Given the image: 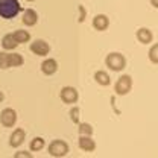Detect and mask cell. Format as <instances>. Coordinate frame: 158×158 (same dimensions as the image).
Here are the masks:
<instances>
[{
    "mask_svg": "<svg viewBox=\"0 0 158 158\" xmlns=\"http://www.w3.org/2000/svg\"><path fill=\"white\" fill-rule=\"evenodd\" d=\"M24 138H26V131L21 129V128H15L12 131V134L9 135V146L11 148H19L24 143Z\"/></svg>",
    "mask_w": 158,
    "mask_h": 158,
    "instance_id": "9",
    "label": "cell"
},
{
    "mask_svg": "<svg viewBox=\"0 0 158 158\" xmlns=\"http://www.w3.org/2000/svg\"><path fill=\"white\" fill-rule=\"evenodd\" d=\"M135 37H137V40L141 44H149L154 40V34L148 27H140V29H137V32H135Z\"/></svg>",
    "mask_w": 158,
    "mask_h": 158,
    "instance_id": "14",
    "label": "cell"
},
{
    "mask_svg": "<svg viewBox=\"0 0 158 158\" xmlns=\"http://www.w3.org/2000/svg\"><path fill=\"white\" fill-rule=\"evenodd\" d=\"M17 46H19V41L15 40L14 34H6V35H3V38H2V47H3L5 50H14Z\"/></svg>",
    "mask_w": 158,
    "mask_h": 158,
    "instance_id": "15",
    "label": "cell"
},
{
    "mask_svg": "<svg viewBox=\"0 0 158 158\" xmlns=\"http://www.w3.org/2000/svg\"><path fill=\"white\" fill-rule=\"evenodd\" d=\"M46 146V140L43 137H35L31 140V144H29V148H31V151L32 152H38V151H43V148Z\"/></svg>",
    "mask_w": 158,
    "mask_h": 158,
    "instance_id": "17",
    "label": "cell"
},
{
    "mask_svg": "<svg viewBox=\"0 0 158 158\" xmlns=\"http://www.w3.org/2000/svg\"><path fill=\"white\" fill-rule=\"evenodd\" d=\"M59 99L64 103L73 105V103H76L79 100V93L75 87H62L61 91H59Z\"/></svg>",
    "mask_w": 158,
    "mask_h": 158,
    "instance_id": "6",
    "label": "cell"
},
{
    "mask_svg": "<svg viewBox=\"0 0 158 158\" xmlns=\"http://www.w3.org/2000/svg\"><path fill=\"white\" fill-rule=\"evenodd\" d=\"M151 3H152L154 8H158V0H151Z\"/></svg>",
    "mask_w": 158,
    "mask_h": 158,
    "instance_id": "23",
    "label": "cell"
},
{
    "mask_svg": "<svg viewBox=\"0 0 158 158\" xmlns=\"http://www.w3.org/2000/svg\"><path fill=\"white\" fill-rule=\"evenodd\" d=\"M105 65L113 72H122L126 67V58L120 52H111L105 56Z\"/></svg>",
    "mask_w": 158,
    "mask_h": 158,
    "instance_id": "3",
    "label": "cell"
},
{
    "mask_svg": "<svg viewBox=\"0 0 158 158\" xmlns=\"http://www.w3.org/2000/svg\"><path fill=\"white\" fill-rule=\"evenodd\" d=\"M0 123L5 128H14L17 123V111L14 108H5L0 113Z\"/></svg>",
    "mask_w": 158,
    "mask_h": 158,
    "instance_id": "7",
    "label": "cell"
},
{
    "mask_svg": "<svg viewBox=\"0 0 158 158\" xmlns=\"http://www.w3.org/2000/svg\"><path fill=\"white\" fill-rule=\"evenodd\" d=\"M21 21H23V24L24 26H35L37 23H38V14H37V11L35 9H26L24 12H23V17H21Z\"/></svg>",
    "mask_w": 158,
    "mask_h": 158,
    "instance_id": "13",
    "label": "cell"
},
{
    "mask_svg": "<svg viewBox=\"0 0 158 158\" xmlns=\"http://www.w3.org/2000/svg\"><path fill=\"white\" fill-rule=\"evenodd\" d=\"M47 152L50 157H55V158H62L65 157L69 152H70V148L67 144V141L64 140H53L49 146H47Z\"/></svg>",
    "mask_w": 158,
    "mask_h": 158,
    "instance_id": "4",
    "label": "cell"
},
{
    "mask_svg": "<svg viewBox=\"0 0 158 158\" xmlns=\"http://www.w3.org/2000/svg\"><path fill=\"white\" fill-rule=\"evenodd\" d=\"M93 27L96 31H99V32L106 31L110 27V19H108V15H105V14L94 15V19H93Z\"/></svg>",
    "mask_w": 158,
    "mask_h": 158,
    "instance_id": "12",
    "label": "cell"
},
{
    "mask_svg": "<svg viewBox=\"0 0 158 158\" xmlns=\"http://www.w3.org/2000/svg\"><path fill=\"white\" fill-rule=\"evenodd\" d=\"M132 90V78L129 75H122L114 85V91L118 96H125Z\"/></svg>",
    "mask_w": 158,
    "mask_h": 158,
    "instance_id": "5",
    "label": "cell"
},
{
    "mask_svg": "<svg viewBox=\"0 0 158 158\" xmlns=\"http://www.w3.org/2000/svg\"><path fill=\"white\" fill-rule=\"evenodd\" d=\"M23 11V6L19 0H0V17L11 20L19 15V12Z\"/></svg>",
    "mask_w": 158,
    "mask_h": 158,
    "instance_id": "1",
    "label": "cell"
},
{
    "mask_svg": "<svg viewBox=\"0 0 158 158\" xmlns=\"http://www.w3.org/2000/svg\"><path fill=\"white\" fill-rule=\"evenodd\" d=\"M12 34H14L15 40L19 41V44H24V43H27V41L31 40V34H29L27 31H24V29H17V31H14Z\"/></svg>",
    "mask_w": 158,
    "mask_h": 158,
    "instance_id": "18",
    "label": "cell"
},
{
    "mask_svg": "<svg viewBox=\"0 0 158 158\" xmlns=\"http://www.w3.org/2000/svg\"><path fill=\"white\" fill-rule=\"evenodd\" d=\"M31 52L38 56H46L50 52V44L44 40H35L31 43Z\"/></svg>",
    "mask_w": 158,
    "mask_h": 158,
    "instance_id": "8",
    "label": "cell"
},
{
    "mask_svg": "<svg viewBox=\"0 0 158 158\" xmlns=\"http://www.w3.org/2000/svg\"><path fill=\"white\" fill-rule=\"evenodd\" d=\"M5 100V94H3V91H0V103Z\"/></svg>",
    "mask_w": 158,
    "mask_h": 158,
    "instance_id": "24",
    "label": "cell"
},
{
    "mask_svg": "<svg viewBox=\"0 0 158 158\" xmlns=\"http://www.w3.org/2000/svg\"><path fill=\"white\" fill-rule=\"evenodd\" d=\"M26 2H35V0H26Z\"/></svg>",
    "mask_w": 158,
    "mask_h": 158,
    "instance_id": "25",
    "label": "cell"
},
{
    "mask_svg": "<svg viewBox=\"0 0 158 158\" xmlns=\"http://www.w3.org/2000/svg\"><path fill=\"white\" fill-rule=\"evenodd\" d=\"M24 64V58L20 53H8L0 52V69H11V67H21Z\"/></svg>",
    "mask_w": 158,
    "mask_h": 158,
    "instance_id": "2",
    "label": "cell"
},
{
    "mask_svg": "<svg viewBox=\"0 0 158 158\" xmlns=\"http://www.w3.org/2000/svg\"><path fill=\"white\" fill-rule=\"evenodd\" d=\"M149 59H151V62H154V64H158V43L157 44H154L151 49H149Z\"/></svg>",
    "mask_w": 158,
    "mask_h": 158,
    "instance_id": "20",
    "label": "cell"
},
{
    "mask_svg": "<svg viewBox=\"0 0 158 158\" xmlns=\"http://www.w3.org/2000/svg\"><path fill=\"white\" fill-rule=\"evenodd\" d=\"M79 114H81V110H79V106H73L72 110H70V118H72V122L73 123H79Z\"/></svg>",
    "mask_w": 158,
    "mask_h": 158,
    "instance_id": "21",
    "label": "cell"
},
{
    "mask_svg": "<svg viewBox=\"0 0 158 158\" xmlns=\"http://www.w3.org/2000/svg\"><path fill=\"white\" fill-rule=\"evenodd\" d=\"M14 158H32V154L27 151H20L17 154H14Z\"/></svg>",
    "mask_w": 158,
    "mask_h": 158,
    "instance_id": "22",
    "label": "cell"
},
{
    "mask_svg": "<svg viewBox=\"0 0 158 158\" xmlns=\"http://www.w3.org/2000/svg\"><path fill=\"white\" fill-rule=\"evenodd\" d=\"M41 72H43L46 76L55 75V73L58 72V62H56V59H53V58L44 59L43 64H41Z\"/></svg>",
    "mask_w": 158,
    "mask_h": 158,
    "instance_id": "11",
    "label": "cell"
},
{
    "mask_svg": "<svg viewBox=\"0 0 158 158\" xmlns=\"http://www.w3.org/2000/svg\"><path fill=\"white\" fill-rule=\"evenodd\" d=\"M78 146L84 152H94L96 151V141L91 138V135H79Z\"/></svg>",
    "mask_w": 158,
    "mask_h": 158,
    "instance_id": "10",
    "label": "cell"
},
{
    "mask_svg": "<svg viewBox=\"0 0 158 158\" xmlns=\"http://www.w3.org/2000/svg\"><path fill=\"white\" fill-rule=\"evenodd\" d=\"M78 132L79 135H93L94 129L90 123H85V122H79L78 123Z\"/></svg>",
    "mask_w": 158,
    "mask_h": 158,
    "instance_id": "19",
    "label": "cell"
},
{
    "mask_svg": "<svg viewBox=\"0 0 158 158\" xmlns=\"http://www.w3.org/2000/svg\"><path fill=\"white\" fill-rule=\"evenodd\" d=\"M94 81L98 82L99 85H102V87H108L111 84V78H110V75L105 70H98L94 73Z\"/></svg>",
    "mask_w": 158,
    "mask_h": 158,
    "instance_id": "16",
    "label": "cell"
}]
</instances>
